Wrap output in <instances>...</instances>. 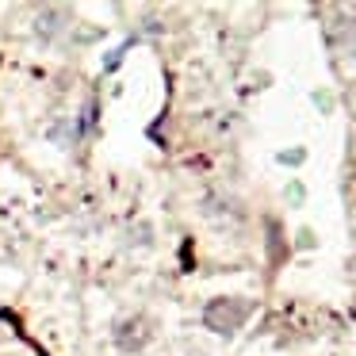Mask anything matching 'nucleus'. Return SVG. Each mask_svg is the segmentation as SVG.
Returning a JSON list of instances; mask_svg holds the SVG:
<instances>
[{
	"label": "nucleus",
	"instance_id": "obj_1",
	"mask_svg": "<svg viewBox=\"0 0 356 356\" xmlns=\"http://www.w3.org/2000/svg\"><path fill=\"white\" fill-rule=\"evenodd\" d=\"M253 314V299H241V295H218L203 307V325L218 337H234L241 325Z\"/></svg>",
	"mask_w": 356,
	"mask_h": 356
},
{
	"label": "nucleus",
	"instance_id": "obj_2",
	"mask_svg": "<svg viewBox=\"0 0 356 356\" xmlns=\"http://www.w3.org/2000/svg\"><path fill=\"white\" fill-rule=\"evenodd\" d=\"M115 348L119 353H142V348L154 341V322H149L146 314H134V318H123V322L115 325Z\"/></svg>",
	"mask_w": 356,
	"mask_h": 356
},
{
	"label": "nucleus",
	"instance_id": "obj_3",
	"mask_svg": "<svg viewBox=\"0 0 356 356\" xmlns=\"http://www.w3.org/2000/svg\"><path fill=\"white\" fill-rule=\"evenodd\" d=\"M70 19H73V12H70V8H42V12H39V19H35V31H39V39L54 42L58 35L70 31Z\"/></svg>",
	"mask_w": 356,
	"mask_h": 356
},
{
	"label": "nucleus",
	"instance_id": "obj_4",
	"mask_svg": "<svg viewBox=\"0 0 356 356\" xmlns=\"http://www.w3.org/2000/svg\"><path fill=\"white\" fill-rule=\"evenodd\" d=\"M268 257H272V261H280V257H284V245H280V222H276V218H268Z\"/></svg>",
	"mask_w": 356,
	"mask_h": 356
}]
</instances>
